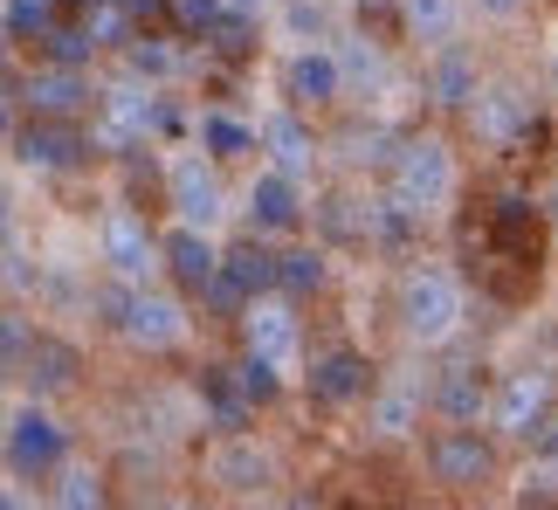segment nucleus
Returning a JSON list of instances; mask_svg holds the SVG:
<instances>
[{
    "label": "nucleus",
    "mask_w": 558,
    "mask_h": 510,
    "mask_svg": "<svg viewBox=\"0 0 558 510\" xmlns=\"http://www.w3.org/2000/svg\"><path fill=\"white\" fill-rule=\"evenodd\" d=\"M483 269H489V290L504 304H524L538 290V269H545V221L531 201H497L489 207V228H483Z\"/></svg>",
    "instance_id": "nucleus-1"
},
{
    "label": "nucleus",
    "mask_w": 558,
    "mask_h": 510,
    "mask_svg": "<svg viewBox=\"0 0 558 510\" xmlns=\"http://www.w3.org/2000/svg\"><path fill=\"white\" fill-rule=\"evenodd\" d=\"M462 325V290L448 283L441 269H414L400 283V331L414 338V345H441L448 331Z\"/></svg>",
    "instance_id": "nucleus-2"
},
{
    "label": "nucleus",
    "mask_w": 558,
    "mask_h": 510,
    "mask_svg": "<svg viewBox=\"0 0 558 510\" xmlns=\"http://www.w3.org/2000/svg\"><path fill=\"white\" fill-rule=\"evenodd\" d=\"M448 194H456V166H448V153H441L435 138H414L393 159V207L427 215V207H441Z\"/></svg>",
    "instance_id": "nucleus-3"
},
{
    "label": "nucleus",
    "mask_w": 558,
    "mask_h": 510,
    "mask_svg": "<svg viewBox=\"0 0 558 510\" xmlns=\"http://www.w3.org/2000/svg\"><path fill=\"white\" fill-rule=\"evenodd\" d=\"M427 470H435V483H448V490H476V483L497 476V449H489V441L469 428V421H456L448 435H435Z\"/></svg>",
    "instance_id": "nucleus-4"
},
{
    "label": "nucleus",
    "mask_w": 558,
    "mask_h": 510,
    "mask_svg": "<svg viewBox=\"0 0 558 510\" xmlns=\"http://www.w3.org/2000/svg\"><path fill=\"white\" fill-rule=\"evenodd\" d=\"M489 414H497V428L518 435V441L545 435V421H551V373H510L497 387V400H489Z\"/></svg>",
    "instance_id": "nucleus-5"
},
{
    "label": "nucleus",
    "mask_w": 558,
    "mask_h": 510,
    "mask_svg": "<svg viewBox=\"0 0 558 510\" xmlns=\"http://www.w3.org/2000/svg\"><path fill=\"white\" fill-rule=\"evenodd\" d=\"M242 331H248V352L263 359L269 373H296V317L290 304H242Z\"/></svg>",
    "instance_id": "nucleus-6"
},
{
    "label": "nucleus",
    "mask_w": 558,
    "mask_h": 510,
    "mask_svg": "<svg viewBox=\"0 0 558 510\" xmlns=\"http://www.w3.org/2000/svg\"><path fill=\"white\" fill-rule=\"evenodd\" d=\"M173 207H180V221L186 228H214L228 215V194H221V173L201 159H180L173 166Z\"/></svg>",
    "instance_id": "nucleus-7"
},
{
    "label": "nucleus",
    "mask_w": 558,
    "mask_h": 510,
    "mask_svg": "<svg viewBox=\"0 0 558 510\" xmlns=\"http://www.w3.org/2000/svg\"><path fill=\"white\" fill-rule=\"evenodd\" d=\"M8 462H14V476H49L56 462H62V428H56L49 414H14Z\"/></svg>",
    "instance_id": "nucleus-8"
},
{
    "label": "nucleus",
    "mask_w": 558,
    "mask_h": 510,
    "mask_svg": "<svg viewBox=\"0 0 558 510\" xmlns=\"http://www.w3.org/2000/svg\"><path fill=\"white\" fill-rule=\"evenodd\" d=\"M118 325L132 331V345H145V352H173L180 338H186V317H180L173 296H132Z\"/></svg>",
    "instance_id": "nucleus-9"
},
{
    "label": "nucleus",
    "mask_w": 558,
    "mask_h": 510,
    "mask_svg": "<svg viewBox=\"0 0 558 510\" xmlns=\"http://www.w3.org/2000/svg\"><path fill=\"white\" fill-rule=\"evenodd\" d=\"M104 255H111V269H118V276H132V283L159 269V242L145 235V221H138V215H111V221H104Z\"/></svg>",
    "instance_id": "nucleus-10"
},
{
    "label": "nucleus",
    "mask_w": 558,
    "mask_h": 510,
    "mask_svg": "<svg viewBox=\"0 0 558 510\" xmlns=\"http://www.w3.org/2000/svg\"><path fill=\"white\" fill-rule=\"evenodd\" d=\"M21 97H28L41 118H76L90 90H83V76L70 70V62H49V70H35L28 83H21Z\"/></svg>",
    "instance_id": "nucleus-11"
},
{
    "label": "nucleus",
    "mask_w": 558,
    "mask_h": 510,
    "mask_svg": "<svg viewBox=\"0 0 558 510\" xmlns=\"http://www.w3.org/2000/svg\"><path fill=\"white\" fill-rule=\"evenodd\" d=\"M159 263L180 276V290H207V276H214L221 255L207 248V228H173V235L159 242Z\"/></svg>",
    "instance_id": "nucleus-12"
},
{
    "label": "nucleus",
    "mask_w": 558,
    "mask_h": 510,
    "mask_svg": "<svg viewBox=\"0 0 558 510\" xmlns=\"http://www.w3.org/2000/svg\"><path fill=\"white\" fill-rule=\"evenodd\" d=\"M469 124H476V138H489V145H510L531 124V104L518 97V90H489V97H476L469 104Z\"/></svg>",
    "instance_id": "nucleus-13"
},
{
    "label": "nucleus",
    "mask_w": 558,
    "mask_h": 510,
    "mask_svg": "<svg viewBox=\"0 0 558 510\" xmlns=\"http://www.w3.org/2000/svg\"><path fill=\"white\" fill-rule=\"evenodd\" d=\"M14 153L28 159V166H76L83 159V138L70 132V118H41V124H28V132L14 138Z\"/></svg>",
    "instance_id": "nucleus-14"
},
{
    "label": "nucleus",
    "mask_w": 558,
    "mask_h": 510,
    "mask_svg": "<svg viewBox=\"0 0 558 510\" xmlns=\"http://www.w3.org/2000/svg\"><path fill=\"white\" fill-rule=\"evenodd\" d=\"M366 387H373V373H366V359H359V352H331V359H317V373H311V393L331 400V408L366 400Z\"/></svg>",
    "instance_id": "nucleus-15"
},
{
    "label": "nucleus",
    "mask_w": 558,
    "mask_h": 510,
    "mask_svg": "<svg viewBox=\"0 0 558 510\" xmlns=\"http://www.w3.org/2000/svg\"><path fill=\"white\" fill-rule=\"evenodd\" d=\"M338 90H345V62H338V56L317 49V56H296L290 62V97L296 104H331Z\"/></svg>",
    "instance_id": "nucleus-16"
},
{
    "label": "nucleus",
    "mask_w": 558,
    "mask_h": 510,
    "mask_svg": "<svg viewBox=\"0 0 558 510\" xmlns=\"http://www.w3.org/2000/svg\"><path fill=\"white\" fill-rule=\"evenodd\" d=\"M28 387L35 393H56V387H70L76 379V345H62V338H28Z\"/></svg>",
    "instance_id": "nucleus-17"
},
{
    "label": "nucleus",
    "mask_w": 558,
    "mask_h": 510,
    "mask_svg": "<svg viewBox=\"0 0 558 510\" xmlns=\"http://www.w3.org/2000/svg\"><path fill=\"white\" fill-rule=\"evenodd\" d=\"M248 207H255V228H296V186H290V173H263L248 186Z\"/></svg>",
    "instance_id": "nucleus-18"
},
{
    "label": "nucleus",
    "mask_w": 558,
    "mask_h": 510,
    "mask_svg": "<svg viewBox=\"0 0 558 510\" xmlns=\"http://www.w3.org/2000/svg\"><path fill=\"white\" fill-rule=\"evenodd\" d=\"M214 476H221L228 490H269V483H276V462L263 449H248V441H234V449L214 456Z\"/></svg>",
    "instance_id": "nucleus-19"
},
{
    "label": "nucleus",
    "mask_w": 558,
    "mask_h": 510,
    "mask_svg": "<svg viewBox=\"0 0 558 510\" xmlns=\"http://www.w3.org/2000/svg\"><path fill=\"white\" fill-rule=\"evenodd\" d=\"M435 408L448 414V421H476L483 408H489V387H483V373L476 366H456L441 379V393H435Z\"/></svg>",
    "instance_id": "nucleus-20"
},
{
    "label": "nucleus",
    "mask_w": 558,
    "mask_h": 510,
    "mask_svg": "<svg viewBox=\"0 0 558 510\" xmlns=\"http://www.w3.org/2000/svg\"><path fill=\"white\" fill-rule=\"evenodd\" d=\"M201 145H207V153H221V159H234V153H255V132H248L242 118L207 111V118H201Z\"/></svg>",
    "instance_id": "nucleus-21"
},
{
    "label": "nucleus",
    "mask_w": 558,
    "mask_h": 510,
    "mask_svg": "<svg viewBox=\"0 0 558 510\" xmlns=\"http://www.w3.org/2000/svg\"><path fill=\"white\" fill-rule=\"evenodd\" d=\"M276 283L296 290V296L317 290V283H325V255H317V248H290V255H276Z\"/></svg>",
    "instance_id": "nucleus-22"
},
{
    "label": "nucleus",
    "mask_w": 558,
    "mask_h": 510,
    "mask_svg": "<svg viewBox=\"0 0 558 510\" xmlns=\"http://www.w3.org/2000/svg\"><path fill=\"white\" fill-rule=\"evenodd\" d=\"M269 145H276V173H290V180H296V173H311V138L296 132L290 118H276V124H269Z\"/></svg>",
    "instance_id": "nucleus-23"
},
{
    "label": "nucleus",
    "mask_w": 558,
    "mask_h": 510,
    "mask_svg": "<svg viewBox=\"0 0 558 510\" xmlns=\"http://www.w3.org/2000/svg\"><path fill=\"white\" fill-rule=\"evenodd\" d=\"M41 49H49V62H70V70H76V62L97 56V41L83 35V28H62V21H49V28H41Z\"/></svg>",
    "instance_id": "nucleus-24"
},
{
    "label": "nucleus",
    "mask_w": 558,
    "mask_h": 510,
    "mask_svg": "<svg viewBox=\"0 0 558 510\" xmlns=\"http://www.w3.org/2000/svg\"><path fill=\"white\" fill-rule=\"evenodd\" d=\"M276 387H283V373H269V366H263L255 352L242 359V366H234V393H242L248 408H255V400H276Z\"/></svg>",
    "instance_id": "nucleus-25"
},
{
    "label": "nucleus",
    "mask_w": 558,
    "mask_h": 510,
    "mask_svg": "<svg viewBox=\"0 0 558 510\" xmlns=\"http://www.w3.org/2000/svg\"><path fill=\"white\" fill-rule=\"evenodd\" d=\"M83 35H90L97 49H104V41H124V35H132V14H124L118 0H90V21H83Z\"/></svg>",
    "instance_id": "nucleus-26"
},
{
    "label": "nucleus",
    "mask_w": 558,
    "mask_h": 510,
    "mask_svg": "<svg viewBox=\"0 0 558 510\" xmlns=\"http://www.w3.org/2000/svg\"><path fill=\"white\" fill-rule=\"evenodd\" d=\"M0 21H8V35H41L56 21V0H8V14H0Z\"/></svg>",
    "instance_id": "nucleus-27"
},
{
    "label": "nucleus",
    "mask_w": 558,
    "mask_h": 510,
    "mask_svg": "<svg viewBox=\"0 0 558 510\" xmlns=\"http://www.w3.org/2000/svg\"><path fill=\"white\" fill-rule=\"evenodd\" d=\"M207 400H214V421H221V428H242V421H248V400L234 393L221 373H207Z\"/></svg>",
    "instance_id": "nucleus-28"
},
{
    "label": "nucleus",
    "mask_w": 558,
    "mask_h": 510,
    "mask_svg": "<svg viewBox=\"0 0 558 510\" xmlns=\"http://www.w3.org/2000/svg\"><path fill=\"white\" fill-rule=\"evenodd\" d=\"M407 21L427 35V41H441L448 28H456V14H448V0H407Z\"/></svg>",
    "instance_id": "nucleus-29"
},
{
    "label": "nucleus",
    "mask_w": 558,
    "mask_h": 510,
    "mask_svg": "<svg viewBox=\"0 0 558 510\" xmlns=\"http://www.w3.org/2000/svg\"><path fill=\"white\" fill-rule=\"evenodd\" d=\"M435 83H441V97H448V104L476 97V76H469V62H462V56H441V70H435Z\"/></svg>",
    "instance_id": "nucleus-30"
},
{
    "label": "nucleus",
    "mask_w": 558,
    "mask_h": 510,
    "mask_svg": "<svg viewBox=\"0 0 558 510\" xmlns=\"http://www.w3.org/2000/svg\"><path fill=\"white\" fill-rule=\"evenodd\" d=\"M414 428V393H386L379 400V435H407Z\"/></svg>",
    "instance_id": "nucleus-31"
},
{
    "label": "nucleus",
    "mask_w": 558,
    "mask_h": 510,
    "mask_svg": "<svg viewBox=\"0 0 558 510\" xmlns=\"http://www.w3.org/2000/svg\"><path fill=\"white\" fill-rule=\"evenodd\" d=\"M518 497H524V503H558V462H545V470H531Z\"/></svg>",
    "instance_id": "nucleus-32"
},
{
    "label": "nucleus",
    "mask_w": 558,
    "mask_h": 510,
    "mask_svg": "<svg viewBox=\"0 0 558 510\" xmlns=\"http://www.w3.org/2000/svg\"><path fill=\"white\" fill-rule=\"evenodd\" d=\"M62 503H97L104 490H97V476H83V470H70V476H62V490H56Z\"/></svg>",
    "instance_id": "nucleus-33"
},
{
    "label": "nucleus",
    "mask_w": 558,
    "mask_h": 510,
    "mask_svg": "<svg viewBox=\"0 0 558 510\" xmlns=\"http://www.w3.org/2000/svg\"><path fill=\"white\" fill-rule=\"evenodd\" d=\"M166 62H173V56H166L159 41H132V70H153V76H159Z\"/></svg>",
    "instance_id": "nucleus-34"
},
{
    "label": "nucleus",
    "mask_w": 558,
    "mask_h": 510,
    "mask_svg": "<svg viewBox=\"0 0 558 510\" xmlns=\"http://www.w3.org/2000/svg\"><path fill=\"white\" fill-rule=\"evenodd\" d=\"M21 352H28V331L14 317H0V359H21Z\"/></svg>",
    "instance_id": "nucleus-35"
},
{
    "label": "nucleus",
    "mask_w": 558,
    "mask_h": 510,
    "mask_svg": "<svg viewBox=\"0 0 558 510\" xmlns=\"http://www.w3.org/2000/svg\"><path fill=\"white\" fill-rule=\"evenodd\" d=\"M118 8L132 14V21H153V14H166V0H118Z\"/></svg>",
    "instance_id": "nucleus-36"
},
{
    "label": "nucleus",
    "mask_w": 558,
    "mask_h": 510,
    "mask_svg": "<svg viewBox=\"0 0 558 510\" xmlns=\"http://www.w3.org/2000/svg\"><path fill=\"white\" fill-rule=\"evenodd\" d=\"M263 8H269V0H221V14H242V21H248V14H263Z\"/></svg>",
    "instance_id": "nucleus-37"
},
{
    "label": "nucleus",
    "mask_w": 558,
    "mask_h": 510,
    "mask_svg": "<svg viewBox=\"0 0 558 510\" xmlns=\"http://www.w3.org/2000/svg\"><path fill=\"white\" fill-rule=\"evenodd\" d=\"M476 8H483V14H497V21H510V14L524 8V0H476Z\"/></svg>",
    "instance_id": "nucleus-38"
},
{
    "label": "nucleus",
    "mask_w": 558,
    "mask_h": 510,
    "mask_svg": "<svg viewBox=\"0 0 558 510\" xmlns=\"http://www.w3.org/2000/svg\"><path fill=\"white\" fill-rule=\"evenodd\" d=\"M545 428H551V435H545V449H551V456H558V421H545Z\"/></svg>",
    "instance_id": "nucleus-39"
},
{
    "label": "nucleus",
    "mask_w": 558,
    "mask_h": 510,
    "mask_svg": "<svg viewBox=\"0 0 558 510\" xmlns=\"http://www.w3.org/2000/svg\"><path fill=\"white\" fill-rule=\"evenodd\" d=\"M0 49H8V21H0Z\"/></svg>",
    "instance_id": "nucleus-40"
},
{
    "label": "nucleus",
    "mask_w": 558,
    "mask_h": 510,
    "mask_svg": "<svg viewBox=\"0 0 558 510\" xmlns=\"http://www.w3.org/2000/svg\"><path fill=\"white\" fill-rule=\"evenodd\" d=\"M359 8H386V0H359Z\"/></svg>",
    "instance_id": "nucleus-41"
},
{
    "label": "nucleus",
    "mask_w": 558,
    "mask_h": 510,
    "mask_svg": "<svg viewBox=\"0 0 558 510\" xmlns=\"http://www.w3.org/2000/svg\"><path fill=\"white\" fill-rule=\"evenodd\" d=\"M551 215H558V186H551Z\"/></svg>",
    "instance_id": "nucleus-42"
},
{
    "label": "nucleus",
    "mask_w": 558,
    "mask_h": 510,
    "mask_svg": "<svg viewBox=\"0 0 558 510\" xmlns=\"http://www.w3.org/2000/svg\"><path fill=\"white\" fill-rule=\"evenodd\" d=\"M0 132H8V111H0Z\"/></svg>",
    "instance_id": "nucleus-43"
},
{
    "label": "nucleus",
    "mask_w": 558,
    "mask_h": 510,
    "mask_svg": "<svg viewBox=\"0 0 558 510\" xmlns=\"http://www.w3.org/2000/svg\"><path fill=\"white\" fill-rule=\"evenodd\" d=\"M76 8H90V0H76Z\"/></svg>",
    "instance_id": "nucleus-44"
},
{
    "label": "nucleus",
    "mask_w": 558,
    "mask_h": 510,
    "mask_svg": "<svg viewBox=\"0 0 558 510\" xmlns=\"http://www.w3.org/2000/svg\"><path fill=\"white\" fill-rule=\"evenodd\" d=\"M551 76H558V62H551Z\"/></svg>",
    "instance_id": "nucleus-45"
}]
</instances>
